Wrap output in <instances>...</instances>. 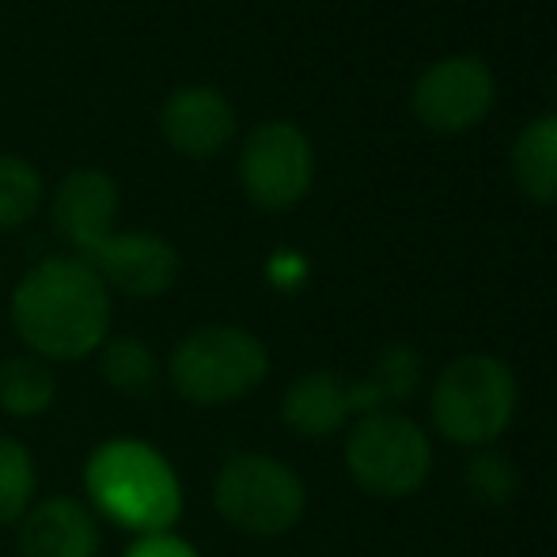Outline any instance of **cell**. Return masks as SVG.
Returning <instances> with one entry per match:
<instances>
[{
    "label": "cell",
    "instance_id": "obj_13",
    "mask_svg": "<svg viewBox=\"0 0 557 557\" xmlns=\"http://www.w3.org/2000/svg\"><path fill=\"white\" fill-rule=\"evenodd\" d=\"M349 383L337 372H308L285 391L281 421L304 441H323L349 421Z\"/></svg>",
    "mask_w": 557,
    "mask_h": 557
},
{
    "label": "cell",
    "instance_id": "obj_22",
    "mask_svg": "<svg viewBox=\"0 0 557 557\" xmlns=\"http://www.w3.org/2000/svg\"><path fill=\"white\" fill-rule=\"evenodd\" d=\"M304 273H308V265H304V258H296V255H277L270 262V277H273V285H281V288L300 285Z\"/></svg>",
    "mask_w": 557,
    "mask_h": 557
},
{
    "label": "cell",
    "instance_id": "obj_12",
    "mask_svg": "<svg viewBox=\"0 0 557 557\" xmlns=\"http://www.w3.org/2000/svg\"><path fill=\"white\" fill-rule=\"evenodd\" d=\"M15 528L20 557H99L103 546L99 516L76 497L35 500Z\"/></svg>",
    "mask_w": 557,
    "mask_h": 557
},
{
    "label": "cell",
    "instance_id": "obj_16",
    "mask_svg": "<svg viewBox=\"0 0 557 557\" xmlns=\"http://www.w3.org/2000/svg\"><path fill=\"white\" fill-rule=\"evenodd\" d=\"M58 403V375L38 357H8L0 364V413L15 421L42 418Z\"/></svg>",
    "mask_w": 557,
    "mask_h": 557
},
{
    "label": "cell",
    "instance_id": "obj_18",
    "mask_svg": "<svg viewBox=\"0 0 557 557\" xmlns=\"http://www.w3.org/2000/svg\"><path fill=\"white\" fill-rule=\"evenodd\" d=\"M38 470L30 451L12 436H0V528H12L35 505Z\"/></svg>",
    "mask_w": 557,
    "mask_h": 557
},
{
    "label": "cell",
    "instance_id": "obj_6",
    "mask_svg": "<svg viewBox=\"0 0 557 557\" xmlns=\"http://www.w3.org/2000/svg\"><path fill=\"white\" fill-rule=\"evenodd\" d=\"M345 470L368 497L403 500L413 497L433 474V444L406 413L375 410L364 413L345 436Z\"/></svg>",
    "mask_w": 557,
    "mask_h": 557
},
{
    "label": "cell",
    "instance_id": "obj_7",
    "mask_svg": "<svg viewBox=\"0 0 557 557\" xmlns=\"http://www.w3.org/2000/svg\"><path fill=\"white\" fill-rule=\"evenodd\" d=\"M239 186L262 213H288L311 190L315 148L293 122H262L239 145Z\"/></svg>",
    "mask_w": 557,
    "mask_h": 557
},
{
    "label": "cell",
    "instance_id": "obj_3",
    "mask_svg": "<svg viewBox=\"0 0 557 557\" xmlns=\"http://www.w3.org/2000/svg\"><path fill=\"white\" fill-rule=\"evenodd\" d=\"M163 375L183 403L216 410L262 387L270 375V349L262 345V337L243 326H198L171 349Z\"/></svg>",
    "mask_w": 557,
    "mask_h": 557
},
{
    "label": "cell",
    "instance_id": "obj_4",
    "mask_svg": "<svg viewBox=\"0 0 557 557\" xmlns=\"http://www.w3.org/2000/svg\"><path fill=\"white\" fill-rule=\"evenodd\" d=\"M520 387L512 368L490 352H467L451 360L433 383L429 413L444 441L459 447H485L512 425Z\"/></svg>",
    "mask_w": 557,
    "mask_h": 557
},
{
    "label": "cell",
    "instance_id": "obj_14",
    "mask_svg": "<svg viewBox=\"0 0 557 557\" xmlns=\"http://www.w3.org/2000/svg\"><path fill=\"white\" fill-rule=\"evenodd\" d=\"M516 186L535 206H557V111L523 125L512 145Z\"/></svg>",
    "mask_w": 557,
    "mask_h": 557
},
{
    "label": "cell",
    "instance_id": "obj_15",
    "mask_svg": "<svg viewBox=\"0 0 557 557\" xmlns=\"http://www.w3.org/2000/svg\"><path fill=\"white\" fill-rule=\"evenodd\" d=\"M99 372H103L107 387L114 395L129 398V403H148L160 391L163 368L160 357L152 352V345L137 334H117L107 337L99 349Z\"/></svg>",
    "mask_w": 557,
    "mask_h": 557
},
{
    "label": "cell",
    "instance_id": "obj_8",
    "mask_svg": "<svg viewBox=\"0 0 557 557\" xmlns=\"http://www.w3.org/2000/svg\"><path fill=\"white\" fill-rule=\"evenodd\" d=\"M84 262L103 277L111 293H122L129 300H156V296L171 293L183 270L175 243L163 239L160 232H145V227H125L99 243L96 250L84 255Z\"/></svg>",
    "mask_w": 557,
    "mask_h": 557
},
{
    "label": "cell",
    "instance_id": "obj_2",
    "mask_svg": "<svg viewBox=\"0 0 557 557\" xmlns=\"http://www.w3.org/2000/svg\"><path fill=\"white\" fill-rule=\"evenodd\" d=\"M84 493L99 520L133 535H163L183 520V482L160 447L117 436L84 462Z\"/></svg>",
    "mask_w": 557,
    "mask_h": 557
},
{
    "label": "cell",
    "instance_id": "obj_17",
    "mask_svg": "<svg viewBox=\"0 0 557 557\" xmlns=\"http://www.w3.org/2000/svg\"><path fill=\"white\" fill-rule=\"evenodd\" d=\"M42 171L23 156L0 152V232H15L42 209Z\"/></svg>",
    "mask_w": 557,
    "mask_h": 557
},
{
    "label": "cell",
    "instance_id": "obj_1",
    "mask_svg": "<svg viewBox=\"0 0 557 557\" xmlns=\"http://www.w3.org/2000/svg\"><path fill=\"white\" fill-rule=\"evenodd\" d=\"M111 288L81 255H46L12 288V326L30 357L84 360L111 337Z\"/></svg>",
    "mask_w": 557,
    "mask_h": 557
},
{
    "label": "cell",
    "instance_id": "obj_5",
    "mask_svg": "<svg viewBox=\"0 0 557 557\" xmlns=\"http://www.w3.org/2000/svg\"><path fill=\"white\" fill-rule=\"evenodd\" d=\"M213 505L239 535L281 539L308 512V485L288 462L262 451H239L216 470Z\"/></svg>",
    "mask_w": 557,
    "mask_h": 557
},
{
    "label": "cell",
    "instance_id": "obj_21",
    "mask_svg": "<svg viewBox=\"0 0 557 557\" xmlns=\"http://www.w3.org/2000/svg\"><path fill=\"white\" fill-rule=\"evenodd\" d=\"M122 557H201V554L198 546L178 539L175 531H163V535H137V543Z\"/></svg>",
    "mask_w": 557,
    "mask_h": 557
},
{
    "label": "cell",
    "instance_id": "obj_10",
    "mask_svg": "<svg viewBox=\"0 0 557 557\" xmlns=\"http://www.w3.org/2000/svg\"><path fill=\"white\" fill-rule=\"evenodd\" d=\"M156 117H160V137L168 140V148L186 160H213L227 152V145L239 133L235 107L227 103L224 91L209 84H183L168 91Z\"/></svg>",
    "mask_w": 557,
    "mask_h": 557
},
{
    "label": "cell",
    "instance_id": "obj_20",
    "mask_svg": "<svg viewBox=\"0 0 557 557\" xmlns=\"http://www.w3.org/2000/svg\"><path fill=\"white\" fill-rule=\"evenodd\" d=\"M368 383L375 387L383 406L406 403V398L421 387V357L403 342L387 345V349L375 357V368H372V375H368Z\"/></svg>",
    "mask_w": 557,
    "mask_h": 557
},
{
    "label": "cell",
    "instance_id": "obj_9",
    "mask_svg": "<svg viewBox=\"0 0 557 557\" xmlns=\"http://www.w3.org/2000/svg\"><path fill=\"white\" fill-rule=\"evenodd\" d=\"M493 73L478 58H444L413 84L410 107L433 133H462L478 125L493 107Z\"/></svg>",
    "mask_w": 557,
    "mask_h": 557
},
{
    "label": "cell",
    "instance_id": "obj_19",
    "mask_svg": "<svg viewBox=\"0 0 557 557\" xmlns=\"http://www.w3.org/2000/svg\"><path fill=\"white\" fill-rule=\"evenodd\" d=\"M462 485L467 493L485 508H505L520 493V474H516L512 459L497 451H482L462 467Z\"/></svg>",
    "mask_w": 557,
    "mask_h": 557
},
{
    "label": "cell",
    "instance_id": "obj_11",
    "mask_svg": "<svg viewBox=\"0 0 557 557\" xmlns=\"http://www.w3.org/2000/svg\"><path fill=\"white\" fill-rule=\"evenodd\" d=\"M117 213H122V190L103 168H73L50 198L53 232L81 258L117 232Z\"/></svg>",
    "mask_w": 557,
    "mask_h": 557
}]
</instances>
